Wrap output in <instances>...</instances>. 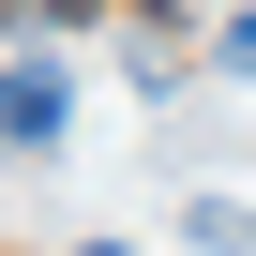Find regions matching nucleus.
<instances>
[{
  "label": "nucleus",
  "instance_id": "obj_1",
  "mask_svg": "<svg viewBox=\"0 0 256 256\" xmlns=\"http://www.w3.org/2000/svg\"><path fill=\"white\" fill-rule=\"evenodd\" d=\"M60 136V60H16L0 76V151H46Z\"/></svg>",
  "mask_w": 256,
  "mask_h": 256
},
{
  "label": "nucleus",
  "instance_id": "obj_2",
  "mask_svg": "<svg viewBox=\"0 0 256 256\" xmlns=\"http://www.w3.org/2000/svg\"><path fill=\"white\" fill-rule=\"evenodd\" d=\"M211 76H241V90H256V16H226V46H211Z\"/></svg>",
  "mask_w": 256,
  "mask_h": 256
},
{
  "label": "nucleus",
  "instance_id": "obj_3",
  "mask_svg": "<svg viewBox=\"0 0 256 256\" xmlns=\"http://www.w3.org/2000/svg\"><path fill=\"white\" fill-rule=\"evenodd\" d=\"M76 256H136V241H76Z\"/></svg>",
  "mask_w": 256,
  "mask_h": 256
}]
</instances>
